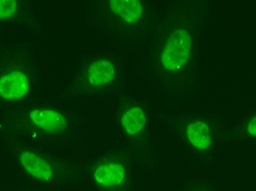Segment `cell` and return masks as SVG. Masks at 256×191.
Listing matches in <instances>:
<instances>
[{"instance_id":"cell-1","label":"cell","mask_w":256,"mask_h":191,"mask_svg":"<svg viewBox=\"0 0 256 191\" xmlns=\"http://www.w3.org/2000/svg\"><path fill=\"white\" fill-rule=\"evenodd\" d=\"M210 2H168L147 44L142 72L160 96L178 105L193 97L200 85V40Z\"/></svg>"},{"instance_id":"cell-5","label":"cell","mask_w":256,"mask_h":191,"mask_svg":"<svg viewBox=\"0 0 256 191\" xmlns=\"http://www.w3.org/2000/svg\"><path fill=\"white\" fill-rule=\"evenodd\" d=\"M126 62L110 50L93 51L80 58L78 66L60 93V100L108 97L125 94Z\"/></svg>"},{"instance_id":"cell-11","label":"cell","mask_w":256,"mask_h":191,"mask_svg":"<svg viewBox=\"0 0 256 191\" xmlns=\"http://www.w3.org/2000/svg\"><path fill=\"white\" fill-rule=\"evenodd\" d=\"M255 106H251L243 113L238 124L232 128L231 134L228 135L232 140H243V141H255V123H256Z\"/></svg>"},{"instance_id":"cell-2","label":"cell","mask_w":256,"mask_h":191,"mask_svg":"<svg viewBox=\"0 0 256 191\" xmlns=\"http://www.w3.org/2000/svg\"><path fill=\"white\" fill-rule=\"evenodd\" d=\"M82 117L53 101H34L0 113V136L46 149L79 142Z\"/></svg>"},{"instance_id":"cell-14","label":"cell","mask_w":256,"mask_h":191,"mask_svg":"<svg viewBox=\"0 0 256 191\" xmlns=\"http://www.w3.org/2000/svg\"><path fill=\"white\" fill-rule=\"evenodd\" d=\"M9 43L7 40V37H6V33L4 32H0V56L2 54V50L4 48L7 46Z\"/></svg>"},{"instance_id":"cell-6","label":"cell","mask_w":256,"mask_h":191,"mask_svg":"<svg viewBox=\"0 0 256 191\" xmlns=\"http://www.w3.org/2000/svg\"><path fill=\"white\" fill-rule=\"evenodd\" d=\"M40 73L28 42L8 44L0 56V112L38 100Z\"/></svg>"},{"instance_id":"cell-13","label":"cell","mask_w":256,"mask_h":191,"mask_svg":"<svg viewBox=\"0 0 256 191\" xmlns=\"http://www.w3.org/2000/svg\"><path fill=\"white\" fill-rule=\"evenodd\" d=\"M12 191H53V190H48V189H43V188H40V187H36V186H26V187H22L20 189H16Z\"/></svg>"},{"instance_id":"cell-4","label":"cell","mask_w":256,"mask_h":191,"mask_svg":"<svg viewBox=\"0 0 256 191\" xmlns=\"http://www.w3.org/2000/svg\"><path fill=\"white\" fill-rule=\"evenodd\" d=\"M4 139L22 175L32 186L54 190L86 183L84 165L81 162L20 139Z\"/></svg>"},{"instance_id":"cell-12","label":"cell","mask_w":256,"mask_h":191,"mask_svg":"<svg viewBox=\"0 0 256 191\" xmlns=\"http://www.w3.org/2000/svg\"><path fill=\"white\" fill-rule=\"evenodd\" d=\"M181 191H218V189L205 179H190L183 185Z\"/></svg>"},{"instance_id":"cell-3","label":"cell","mask_w":256,"mask_h":191,"mask_svg":"<svg viewBox=\"0 0 256 191\" xmlns=\"http://www.w3.org/2000/svg\"><path fill=\"white\" fill-rule=\"evenodd\" d=\"M160 15L154 2L149 0H96L88 2L86 22L112 44L135 49L149 43Z\"/></svg>"},{"instance_id":"cell-7","label":"cell","mask_w":256,"mask_h":191,"mask_svg":"<svg viewBox=\"0 0 256 191\" xmlns=\"http://www.w3.org/2000/svg\"><path fill=\"white\" fill-rule=\"evenodd\" d=\"M168 125L184 147L204 164L212 163L226 137L222 116L210 113H181L168 118Z\"/></svg>"},{"instance_id":"cell-8","label":"cell","mask_w":256,"mask_h":191,"mask_svg":"<svg viewBox=\"0 0 256 191\" xmlns=\"http://www.w3.org/2000/svg\"><path fill=\"white\" fill-rule=\"evenodd\" d=\"M115 123L127 142L135 164L152 169L154 154L151 137V107L142 98L123 94L114 113Z\"/></svg>"},{"instance_id":"cell-9","label":"cell","mask_w":256,"mask_h":191,"mask_svg":"<svg viewBox=\"0 0 256 191\" xmlns=\"http://www.w3.org/2000/svg\"><path fill=\"white\" fill-rule=\"evenodd\" d=\"M86 183L93 191H134V161L130 149H110L84 163Z\"/></svg>"},{"instance_id":"cell-10","label":"cell","mask_w":256,"mask_h":191,"mask_svg":"<svg viewBox=\"0 0 256 191\" xmlns=\"http://www.w3.org/2000/svg\"><path fill=\"white\" fill-rule=\"evenodd\" d=\"M14 28H23L34 35H42V26L34 13L31 1H0V32L7 34Z\"/></svg>"}]
</instances>
